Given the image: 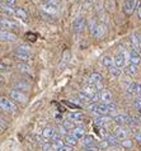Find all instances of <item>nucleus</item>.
<instances>
[{"mask_svg":"<svg viewBox=\"0 0 141 151\" xmlns=\"http://www.w3.org/2000/svg\"><path fill=\"white\" fill-rule=\"evenodd\" d=\"M137 14H139V18L141 19V3H140V5L137 8Z\"/></svg>","mask_w":141,"mask_h":151,"instance_id":"8fccbe9b","label":"nucleus"},{"mask_svg":"<svg viewBox=\"0 0 141 151\" xmlns=\"http://www.w3.org/2000/svg\"><path fill=\"white\" fill-rule=\"evenodd\" d=\"M99 102L102 104H109L113 102V96L108 90H103L99 93Z\"/></svg>","mask_w":141,"mask_h":151,"instance_id":"0eeeda50","label":"nucleus"},{"mask_svg":"<svg viewBox=\"0 0 141 151\" xmlns=\"http://www.w3.org/2000/svg\"><path fill=\"white\" fill-rule=\"evenodd\" d=\"M17 51H22V52L31 53V47H28V46H19V47L17 48Z\"/></svg>","mask_w":141,"mask_h":151,"instance_id":"a19ab883","label":"nucleus"},{"mask_svg":"<svg viewBox=\"0 0 141 151\" xmlns=\"http://www.w3.org/2000/svg\"><path fill=\"white\" fill-rule=\"evenodd\" d=\"M125 74L127 75V76H136L137 75V73H139V68L136 65H132V64H130V65H127V66H125Z\"/></svg>","mask_w":141,"mask_h":151,"instance_id":"a211bd4d","label":"nucleus"},{"mask_svg":"<svg viewBox=\"0 0 141 151\" xmlns=\"http://www.w3.org/2000/svg\"><path fill=\"white\" fill-rule=\"evenodd\" d=\"M128 119H130V116L125 114V113H122V114H117L113 117V121L118 126H123V124H127L128 123Z\"/></svg>","mask_w":141,"mask_h":151,"instance_id":"4468645a","label":"nucleus"},{"mask_svg":"<svg viewBox=\"0 0 141 151\" xmlns=\"http://www.w3.org/2000/svg\"><path fill=\"white\" fill-rule=\"evenodd\" d=\"M98 147H99V149H103V150H104V149H108V147H109V145H108V142H107V141L103 140V141H101V144H99Z\"/></svg>","mask_w":141,"mask_h":151,"instance_id":"37998d69","label":"nucleus"},{"mask_svg":"<svg viewBox=\"0 0 141 151\" xmlns=\"http://www.w3.org/2000/svg\"><path fill=\"white\" fill-rule=\"evenodd\" d=\"M137 38H139V42H140V46H141V35H137Z\"/></svg>","mask_w":141,"mask_h":151,"instance_id":"3c124183","label":"nucleus"},{"mask_svg":"<svg viewBox=\"0 0 141 151\" xmlns=\"http://www.w3.org/2000/svg\"><path fill=\"white\" fill-rule=\"evenodd\" d=\"M139 53H140V56H141V47H140V50H139Z\"/></svg>","mask_w":141,"mask_h":151,"instance_id":"5fc2aeb1","label":"nucleus"},{"mask_svg":"<svg viewBox=\"0 0 141 151\" xmlns=\"http://www.w3.org/2000/svg\"><path fill=\"white\" fill-rule=\"evenodd\" d=\"M102 65L104 66L106 69H111L112 66H114V61L111 56H104L102 58Z\"/></svg>","mask_w":141,"mask_h":151,"instance_id":"a878e982","label":"nucleus"},{"mask_svg":"<svg viewBox=\"0 0 141 151\" xmlns=\"http://www.w3.org/2000/svg\"><path fill=\"white\" fill-rule=\"evenodd\" d=\"M14 15H17L18 18L20 19H23V20H27L28 19V14H27V12L24 10V9H14Z\"/></svg>","mask_w":141,"mask_h":151,"instance_id":"bb28decb","label":"nucleus"},{"mask_svg":"<svg viewBox=\"0 0 141 151\" xmlns=\"http://www.w3.org/2000/svg\"><path fill=\"white\" fill-rule=\"evenodd\" d=\"M119 144H121V146L125 147V149H131L132 147V141L130 140V138H125V140H122Z\"/></svg>","mask_w":141,"mask_h":151,"instance_id":"72a5a7b5","label":"nucleus"},{"mask_svg":"<svg viewBox=\"0 0 141 151\" xmlns=\"http://www.w3.org/2000/svg\"><path fill=\"white\" fill-rule=\"evenodd\" d=\"M130 42L132 45V47H134V50H140V42H139V38H137V35H132L130 37Z\"/></svg>","mask_w":141,"mask_h":151,"instance_id":"c85d7f7f","label":"nucleus"},{"mask_svg":"<svg viewBox=\"0 0 141 151\" xmlns=\"http://www.w3.org/2000/svg\"><path fill=\"white\" fill-rule=\"evenodd\" d=\"M106 32H107V27H106V24H103V23H98L97 26H95V28L92 31V36L94 37V38H97V40H102L103 37L106 36Z\"/></svg>","mask_w":141,"mask_h":151,"instance_id":"20e7f679","label":"nucleus"},{"mask_svg":"<svg viewBox=\"0 0 141 151\" xmlns=\"http://www.w3.org/2000/svg\"><path fill=\"white\" fill-rule=\"evenodd\" d=\"M140 113H141V112H140Z\"/></svg>","mask_w":141,"mask_h":151,"instance_id":"6e6d98bb","label":"nucleus"},{"mask_svg":"<svg viewBox=\"0 0 141 151\" xmlns=\"http://www.w3.org/2000/svg\"><path fill=\"white\" fill-rule=\"evenodd\" d=\"M41 8H42V10L45 12V13H47L50 15H55V14H57V12H59V9H56L55 6L50 5V4H47V3H43Z\"/></svg>","mask_w":141,"mask_h":151,"instance_id":"aec40b11","label":"nucleus"},{"mask_svg":"<svg viewBox=\"0 0 141 151\" xmlns=\"http://www.w3.org/2000/svg\"><path fill=\"white\" fill-rule=\"evenodd\" d=\"M0 41L4 42H15L17 41V36L12 32L8 31H0Z\"/></svg>","mask_w":141,"mask_h":151,"instance_id":"6e6552de","label":"nucleus"},{"mask_svg":"<svg viewBox=\"0 0 141 151\" xmlns=\"http://www.w3.org/2000/svg\"><path fill=\"white\" fill-rule=\"evenodd\" d=\"M0 9H1L4 13L8 14V15H14V8L6 5L5 3H4V4H0Z\"/></svg>","mask_w":141,"mask_h":151,"instance_id":"cd10ccee","label":"nucleus"},{"mask_svg":"<svg viewBox=\"0 0 141 151\" xmlns=\"http://www.w3.org/2000/svg\"><path fill=\"white\" fill-rule=\"evenodd\" d=\"M45 3H47V4H50V5L55 6L56 9H59V8H60V1H59V0H46Z\"/></svg>","mask_w":141,"mask_h":151,"instance_id":"58836bf2","label":"nucleus"},{"mask_svg":"<svg viewBox=\"0 0 141 151\" xmlns=\"http://www.w3.org/2000/svg\"><path fill=\"white\" fill-rule=\"evenodd\" d=\"M135 138L139 144H141V131H139V129H137V132H135Z\"/></svg>","mask_w":141,"mask_h":151,"instance_id":"c03bdc74","label":"nucleus"},{"mask_svg":"<svg viewBox=\"0 0 141 151\" xmlns=\"http://www.w3.org/2000/svg\"><path fill=\"white\" fill-rule=\"evenodd\" d=\"M104 141H107V142H108V145L109 146H113V147H116V146L119 145V140H118V138L116 137L114 135H109V133L106 136Z\"/></svg>","mask_w":141,"mask_h":151,"instance_id":"b1692460","label":"nucleus"},{"mask_svg":"<svg viewBox=\"0 0 141 151\" xmlns=\"http://www.w3.org/2000/svg\"><path fill=\"white\" fill-rule=\"evenodd\" d=\"M14 56H15V58H17L18 61H20V62H26V64L31 60V53L22 52V51H15Z\"/></svg>","mask_w":141,"mask_h":151,"instance_id":"dca6fc26","label":"nucleus"},{"mask_svg":"<svg viewBox=\"0 0 141 151\" xmlns=\"http://www.w3.org/2000/svg\"><path fill=\"white\" fill-rule=\"evenodd\" d=\"M78 138L76 137H74L71 133H69V135H66L65 136V138H64V142H65V145H68V146H70V147H74L76 144H78Z\"/></svg>","mask_w":141,"mask_h":151,"instance_id":"412c9836","label":"nucleus"},{"mask_svg":"<svg viewBox=\"0 0 141 151\" xmlns=\"http://www.w3.org/2000/svg\"><path fill=\"white\" fill-rule=\"evenodd\" d=\"M69 117V119L71 121V122H81L83 118H84V114L80 112H73V113H70V114L68 116Z\"/></svg>","mask_w":141,"mask_h":151,"instance_id":"4be33fe9","label":"nucleus"},{"mask_svg":"<svg viewBox=\"0 0 141 151\" xmlns=\"http://www.w3.org/2000/svg\"><path fill=\"white\" fill-rule=\"evenodd\" d=\"M113 61H114V66H117V68H125L126 66V56H125V51L123 52H119L116 55V57L113 58Z\"/></svg>","mask_w":141,"mask_h":151,"instance_id":"423d86ee","label":"nucleus"},{"mask_svg":"<svg viewBox=\"0 0 141 151\" xmlns=\"http://www.w3.org/2000/svg\"><path fill=\"white\" fill-rule=\"evenodd\" d=\"M51 144H52V146H53V149H55V150L57 151L60 147H63V146L65 145V142H64L63 136H60L59 133H57V135L52 138V142H51Z\"/></svg>","mask_w":141,"mask_h":151,"instance_id":"2eb2a0df","label":"nucleus"},{"mask_svg":"<svg viewBox=\"0 0 141 151\" xmlns=\"http://www.w3.org/2000/svg\"><path fill=\"white\" fill-rule=\"evenodd\" d=\"M18 69L20 73H26V74H31V68L29 65L26 64V62H20V64L18 65Z\"/></svg>","mask_w":141,"mask_h":151,"instance_id":"7c9ffc66","label":"nucleus"},{"mask_svg":"<svg viewBox=\"0 0 141 151\" xmlns=\"http://www.w3.org/2000/svg\"><path fill=\"white\" fill-rule=\"evenodd\" d=\"M5 4L6 5H9V6H12V8H14L15 4H17V0H6Z\"/></svg>","mask_w":141,"mask_h":151,"instance_id":"de8ad7c7","label":"nucleus"},{"mask_svg":"<svg viewBox=\"0 0 141 151\" xmlns=\"http://www.w3.org/2000/svg\"><path fill=\"white\" fill-rule=\"evenodd\" d=\"M71 135L74 137H76L78 140H81V138L85 136V128L84 127H75V128L73 129Z\"/></svg>","mask_w":141,"mask_h":151,"instance_id":"5701e85b","label":"nucleus"},{"mask_svg":"<svg viewBox=\"0 0 141 151\" xmlns=\"http://www.w3.org/2000/svg\"><path fill=\"white\" fill-rule=\"evenodd\" d=\"M55 149H53V146L51 142H45V144H42V151H53Z\"/></svg>","mask_w":141,"mask_h":151,"instance_id":"e433bc0d","label":"nucleus"},{"mask_svg":"<svg viewBox=\"0 0 141 151\" xmlns=\"http://www.w3.org/2000/svg\"><path fill=\"white\" fill-rule=\"evenodd\" d=\"M84 151H101L98 146H90V147H85Z\"/></svg>","mask_w":141,"mask_h":151,"instance_id":"a18cd8bd","label":"nucleus"},{"mask_svg":"<svg viewBox=\"0 0 141 151\" xmlns=\"http://www.w3.org/2000/svg\"><path fill=\"white\" fill-rule=\"evenodd\" d=\"M57 133H59L60 136H66V135H69V129H66L64 126L61 124L60 127H59V132H57Z\"/></svg>","mask_w":141,"mask_h":151,"instance_id":"ea45409f","label":"nucleus"},{"mask_svg":"<svg viewBox=\"0 0 141 151\" xmlns=\"http://www.w3.org/2000/svg\"><path fill=\"white\" fill-rule=\"evenodd\" d=\"M111 121H112V118L108 116H98L97 119H95V124H97L98 127H107Z\"/></svg>","mask_w":141,"mask_h":151,"instance_id":"9b49d317","label":"nucleus"},{"mask_svg":"<svg viewBox=\"0 0 141 151\" xmlns=\"http://www.w3.org/2000/svg\"><path fill=\"white\" fill-rule=\"evenodd\" d=\"M15 89L17 90H29V84H26V83H23V81H18V83H15Z\"/></svg>","mask_w":141,"mask_h":151,"instance_id":"473e14b6","label":"nucleus"},{"mask_svg":"<svg viewBox=\"0 0 141 151\" xmlns=\"http://www.w3.org/2000/svg\"><path fill=\"white\" fill-rule=\"evenodd\" d=\"M0 29H3V26H1V22H0Z\"/></svg>","mask_w":141,"mask_h":151,"instance_id":"864d4df0","label":"nucleus"},{"mask_svg":"<svg viewBox=\"0 0 141 151\" xmlns=\"http://www.w3.org/2000/svg\"><path fill=\"white\" fill-rule=\"evenodd\" d=\"M0 109H3L6 113H15L17 112V106L14 104L13 100L1 96V98H0Z\"/></svg>","mask_w":141,"mask_h":151,"instance_id":"f257e3e1","label":"nucleus"},{"mask_svg":"<svg viewBox=\"0 0 141 151\" xmlns=\"http://www.w3.org/2000/svg\"><path fill=\"white\" fill-rule=\"evenodd\" d=\"M12 68V64H8V62H0V71H8Z\"/></svg>","mask_w":141,"mask_h":151,"instance_id":"4c0bfd02","label":"nucleus"},{"mask_svg":"<svg viewBox=\"0 0 141 151\" xmlns=\"http://www.w3.org/2000/svg\"><path fill=\"white\" fill-rule=\"evenodd\" d=\"M10 98L13 99V100H15V102L23 104V106H24V104H27V102H28V96L24 94L23 91L17 90V89H14V90L10 91Z\"/></svg>","mask_w":141,"mask_h":151,"instance_id":"f03ea898","label":"nucleus"},{"mask_svg":"<svg viewBox=\"0 0 141 151\" xmlns=\"http://www.w3.org/2000/svg\"><path fill=\"white\" fill-rule=\"evenodd\" d=\"M134 107H135L137 111L141 112V99H140V98H137V99L134 100Z\"/></svg>","mask_w":141,"mask_h":151,"instance_id":"79ce46f5","label":"nucleus"},{"mask_svg":"<svg viewBox=\"0 0 141 151\" xmlns=\"http://www.w3.org/2000/svg\"><path fill=\"white\" fill-rule=\"evenodd\" d=\"M114 136L117 137L119 141L125 140V138H127V136H128V129L122 127V126H118V127L114 129Z\"/></svg>","mask_w":141,"mask_h":151,"instance_id":"1a4fd4ad","label":"nucleus"},{"mask_svg":"<svg viewBox=\"0 0 141 151\" xmlns=\"http://www.w3.org/2000/svg\"><path fill=\"white\" fill-rule=\"evenodd\" d=\"M63 126H64V127L66 128V129H69V131H70V129H71V131H73V129L74 128H75V124H74V122H71V121H65V122L63 123Z\"/></svg>","mask_w":141,"mask_h":151,"instance_id":"c9c22d12","label":"nucleus"},{"mask_svg":"<svg viewBox=\"0 0 141 151\" xmlns=\"http://www.w3.org/2000/svg\"><path fill=\"white\" fill-rule=\"evenodd\" d=\"M137 96H139V98H140V99H141V90H140V91H139V94H137Z\"/></svg>","mask_w":141,"mask_h":151,"instance_id":"603ef678","label":"nucleus"},{"mask_svg":"<svg viewBox=\"0 0 141 151\" xmlns=\"http://www.w3.org/2000/svg\"><path fill=\"white\" fill-rule=\"evenodd\" d=\"M139 5V0H125L123 3V12L127 15H131Z\"/></svg>","mask_w":141,"mask_h":151,"instance_id":"39448f33","label":"nucleus"},{"mask_svg":"<svg viewBox=\"0 0 141 151\" xmlns=\"http://www.w3.org/2000/svg\"><path fill=\"white\" fill-rule=\"evenodd\" d=\"M108 70H109V73H111V75L113 78H119V76H121V74H122L121 69L117 68V66H112V68L108 69Z\"/></svg>","mask_w":141,"mask_h":151,"instance_id":"2f4dec72","label":"nucleus"},{"mask_svg":"<svg viewBox=\"0 0 141 151\" xmlns=\"http://www.w3.org/2000/svg\"><path fill=\"white\" fill-rule=\"evenodd\" d=\"M1 22V26H3V29H17L19 28V24L13 22V20H9V19H3L0 20Z\"/></svg>","mask_w":141,"mask_h":151,"instance_id":"6ab92c4d","label":"nucleus"},{"mask_svg":"<svg viewBox=\"0 0 141 151\" xmlns=\"http://www.w3.org/2000/svg\"><path fill=\"white\" fill-rule=\"evenodd\" d=\"M0 126H1L3 128H5V127H6V122H5V119H4L1 116H0Z\"/></svg>","mask_w":141,"mask_h":151,"instance_id":"09e8293b","label":"nucleus"},{"mask_svg":"<svg viewBox=\"0 0 141 151\" xmlns=\"http://www.w3.org/2000/svg\"><path fill=\"white\" fill-rule=\"evenodd\" d=\"M102 80H103V78H102L101 74L93 73L92 75H90V78H89V84H92V85H95V84L102 83Z\"/></svg>","mask_w":141,"mask_h":151,"instance_id":"393cba45","label":"nucleus"},{"mask_svg":"<svg viewBox=\"0 0 141 151\" xmlns=\"http://www.w3.org/2000/svg\"><path fill=\"white\" fill-rule=\"evenodd\" d=\"M126 90H127L128 94H135V95H137L139 91L141 90V84H139V83H132V81H131V83L127 84Z\"/></svg>","mask_w":141,"mask_h":151,"instance_id":"9d476101","label":"nucleus"},{"mask_svg":"<svg viewBox=\"0 0 141 151\" xmlns=\"http://www.w3.org/2000/svg\"><path fill=\"white\" fill-rule=\"evenodd\" d=\"M79 95V98H80L81 100H84V102H88V103H90V98H92V96H90V95H88V94H86L85 93V91H80V93H79L78 94Z\"/></svg>","mask_w":141,"mask_h":151,"instance_id":"f704fd0d","label":"nucleus"},{"mask_svg":"<svg viewBox=\"0 0 141 151\" xmlns=\"http://www.w3.org/2000/svg\"><path fill=\"white\" fill-rule=\"evenodd\" d=\"M81 145L84 147H90V146H95V138L92 135H86L81 138Z\"/></svg>","mask_w":141,"mask_h":151,"instance_id":"f3484780","label":"nucleus"},{"mask_svg":"<svg viewBox=\"0 0 141 151\" xmlns=\"http://www.w3.org/2000/svg\"><path fill=\"white\" fill-rule=\"evenodd\" d=\"M128 61L131 62L132 65H140L141 64V56L140 53H137V51H135V50H131L130 51V57H128Z\"/></svg>","mask_w":141,"mask_h":151,"instance_id":"f8f14e48","label":"nucleus"},{"mask_svg":"<svg viewBox=\"0 0 141 151\" xmlns=\"http://www.w3.org/2000/svg\"><path fill=\"white\" fill-rule=\"evenodd\" d=\"M56 135H57V131L53 127H47L42 131V137L45 140H52Z\"/></svg>","mask_w":141,"mask_h":151,"instance_id":"ddd939ff","label":"nucleus"},{"mask_svg":"<svg viewBox=\"0 0 141 151\" xmlns=\"http://www.w3.org/2000/svg\"><path fill=\"white\" fill-rule=\"evenodd\" d=\"M57 151H73V147H70V146H68V145H64L63 147H60Z\"/></svg>","mask_w":141,"mask_h":151,"instance_id":"49530a36","label":"nucleus"},{"mask_svg":"<svg viewBox=\"0 0 141 151\" xmlns=\"http://www.w3.org/2000/svg\"><path fill=\"white\" fill-rule=\"evenodd\" d=\"M69 60H70V52H69V51H65V53H64V58H63V62H61V65H60V70H64L66 66H68Z\"/></svg>","mask_w":141,"mask_h":151,"instance_id":"c756f323","label":"nucleus"},{"mask_svg":"<svg viewBox=\"0 0 141 151\" xmlns=\"http://www.w3.org/2000/svg\"><path fill=\"white\" fill-rule=\"evenodd\" d=\"M85 28H86V20H85L84 17H78V18L73 22V29L76 33L84 32Z\"/></svg>","mask_w":141,"mask_h":151,"instance_id":"7ed1b4c3","label":"nucleus"}]
</instances>
